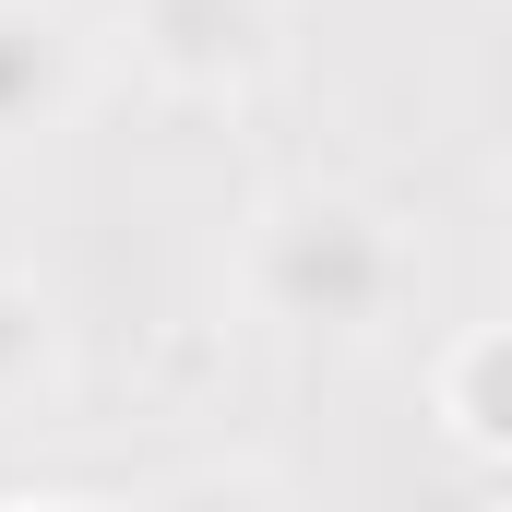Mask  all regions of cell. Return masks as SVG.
Wrapping results in <instances>:
<instances>
[{
  "label": "cell",
  "instance_id": "1",
  "mask_svg": "<svg viewBox=\"0 0 512 512\" xmlns=\"http://www.w3.org/2000/svg\"><path fill=\"white\" fill-rule=\"evenodd\" d=\"M274 251H298V322H370L393 298V239L370 215H346V203H298V215H274Z\"/></svg>",
  "mask_w": 512,
  "mask_h": 512
},
{
  "label": "cell",
  "instance_id": "2",
  "mask_svg": "<svg viewBox=\"0 0 512 512\" xmlns=\"http://www.w3.org/2000/svg\"><path fill=\"white\" fill-rule=\"evenodd\" d=\"M143 60L179 84H239L262 60V0H143Z\"/></svg>",
  "mask_w": 512,
  "mask_h": 512
},
{
  "label": "cell",
  "instance_id": "4",
  "mask_svg": "<svg viewBox=\"0 0 512 512\" xmlns=\"http://www.w3.org/2000/svg\"><path fill=\"white\" fill-rule=\"evenodd\" d=\"M36 370H48V310L0 286V405H12V393L36 382Z\"/></svg>",
  "mask_w": 512,
  "mask_h": 512
},
{
  "label": "cell",
  "instance_id": "3",
  "mask_svg": "<svg viewBox=\"0 0 512 512\" xmlns=\"http://www.w3.org/2000/svg\"><path fill=\"white\" fill-rule=\"evenodd\" d=\"M48 84H60V24L48 12H24V0H0V131H24L48 108Z\"/></svg>",
  "mask_w": 512,
  "mask_h": 512
}]
</instances>
